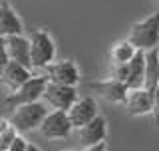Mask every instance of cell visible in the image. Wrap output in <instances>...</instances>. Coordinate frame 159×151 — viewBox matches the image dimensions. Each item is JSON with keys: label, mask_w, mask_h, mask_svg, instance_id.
<instances>
[{"label": "cell", "mask_w": 159, "mask_h": 151, "mask_svg": "<svg viewBox=\"0 0 159 151\" xmlns=\"http://www.w3.org/2000/svg\"><path fill=\"white\" fill-rule=\"evenodd\" d=\"M127 42L139 52H149V50L159 48V12H153L147 18L133 24Z\"/></svg>", "instance_id": "6da1fadb"}, {"label": "cell", "mask_w": 159, "mask_h": 151, "mask_svg": "<svg viewBox=\"0 0 159 151\" xmlns=\"http://www.w3.org/2000/svg\"><path fill=\"white\" fill-rule=\"evenodd\" d=\"M28 46H30V62H32V70L34 68H46L48 64L54 62L56 58V44H54L52 36L42 28L30 30L28 32Z\"/></svg>", "instance_id": "7a4b0ae2"}, {"label": "cell", "mask_w": 159, "mask_h": 151, "mask_svg": "<svg viewBox=\"0 0 159 151\" xmlns=\"http://www.w3.org/2000/svg\"><path fill=\"white\" fill-rule=\"evenodd\" d=\"M48 113V108L42 102L36 103H28V105H20L12 112L10 117V125L16 129L18 133H26V131H34L40 127V123L44 121Z\"/></svg>", "instance_id": "3957f363"}, {"label": "cell", "mask_w": 159, "mask_h": 151, "mask_svg": "<svg viewBox=\"0 0 159 151\" xmlns=\"http://www.w3.org/2000/svg\"><path fill=\"white\" fill-rule=\"evenodd\" d=\"M46 78L44 76H32L26 84H22L14 94H10L6 99H4V105L6 108L16 109L20 105H28V103H36L42 99V94L46 89Z\"/></svg>", "instance_id": "277c9868"}, {"label": "cell", "mask_w": 159, "mask_h": 151, "mask_svg": "<svg viewBox=\"0 0 159 151\" xmlns=\"http://www.w3.org/2000/svg\"><path fill=\"white\" fill-rule=\"evenodd\" d=\"M78 99V89L70 85L46 84V89L42 94V103L46 108H52V112H68Z\"/></svg>", "instance_id": "5b68a950"}, {"label": "cell", "mask_w": 159, "mask_h": 151, "mask_svg": "<svg viewBox=\"0 0 159 151\" xmlns=\"http://www.w3.org/2000/svg\"><path fill=\"white\" fill-rule=\"evenodd\" d=\"M44 78L48 84L76 88L80 82V68L76 66L74 60H60V62H52L44 68Z\"/></svg>", "instance_id": "8992f818"}, {"label": "cell", "mask_w": 159, "mask_h": 151, "mask_svg": "<svg viewBox=\"0 0 159 151\" xmlns=\"http://www.w3.org/2000/svg\"><path fill=\"white\" fill-rule=\"evenodd\" d=\"M38 129L46 139H66L72 133V125L66 112H48Z\"/></svg>", "instance_id": "52a82bcc"}, {"label": "cell", "mask_w": 159, "mask_h": 151, "mask_svg": "<svg viewBox=\"0 0 159 151\" xmlns=\"http://www.w3.org/2000/svg\"><path fill=\"white\" fill-rule=\"evenodd\" d=\"M68 119L72 129H80L86 123H89L93 117L98 115V103L92 95H86V98H78L76 103L68 109Z\"/></svg>", "instance_id": "ba28073f"}, {"label": "cell", "mask_w": 159, "mask_h": 151, "mask_svg": "<svg viewBox=\"0 0 159 151\" xmlns=\"http://www.w3.org/2000/svg\"><path fill=\"white\" fill-rule=\"evenodd\" d=\"M88 89H92L93 94H98L99 98H103L109 103H125L127 98V88L123 84L116 82V80H98V82H89Z\"/></svg>", "instance_id": "9c48e42d"}, {"label": "cell", "mask_w": 159, "mask_h": 151, "mask_svg": "<svg viewBox=\"0 0 159 151\" xmlns=\"http://www.w3.org/2000/svg\"><path fill=\"white\" fill-rule=\"evenodd\" d=\"M4 46H6V56L8 62H14L18 66L26 68L32 72V62H30V46L24 34L20 36H8L4 38Z\"/></svg>", "instance_id": "30bf717a"}, {"label": "cell", "mask_w": 159, "mask_h": 151, "mask_svg": "<svg viewBox=\"0 0 159 151\" xmlns=\"http://www.w3.org/2000/svg\"><path fill=\"white\" fill-rule=\"evenodd\" d=\"M123 108H125L127 117L147 115V113H151V108H153V95H151V92H147L143 88L141 89H129Z\"/></svg>", "instance_id": "8fae6325"}, {"label": "cell", "mask_w": 159, "mask_h": 151, "mask_svg": "<svg viewBox=\"0 0 159 151\" xmlns=\"http://www.w3.org/2000/svg\"><path fill=\"white\" fill-rule=\"evenodd\" d=\"M106 135H107V121L103 115H96L89 123H86L84 127L78 129V137L86 147L89 145H98L106 141Z\"/></svg>", "instance_id": "7c38bea8"}, {"label": "cell", "mask_w": 159, "mask_h": 151, "mask_svg": "<svg viewBox=\"0 0 159 151\" xmlns=\"http://www.w3.org/2000/svg\"><path fill=\"white\" fill-rule=\"evenodd\" d=\"M30 78H32V72H30V70L18 66V64H14V62H8L6 68L0 74V84L6 88L8 94H14L20 85L26 84Z\"/></svg>", "instance_id": "4fadbf2b"}, {"label": "cell", "mask_w": 159, "mask_h": 151, "mask_svg": "<svg viewBox=\"0 0 159 151\" xmlns=\"http://www.w3.org/2000/svg\"><path fill=\"white\" fill-rule=\"evenodd\" d=\"M24 32L22 20L18 18V14L14 12V8L8 2L0 4V38L8 36H20Z\"/></svg>", "instance_id": "5bb4252c"}, {"label": "cell", "mask_w": 159, "mask_h": 151, "mask_svg": "<svg viewBox=\"0 0 159 151\" xmlns=\"http://www.w3.org/2000/svg\"><path fill=\"white\" fill-rule=\"evenodd\" d=\"M159 88V48L145 52V68H143V89L153 92Z\"/></svg>", "instance_id": "9a60e30c"}, {"label": "cell", "mask_w": 159, "mask_h": 151, "mask_svg": "<svg viewBox=\"0 0 159 151\" xmlns=\"http://www.w3.org/2000/svg\"><path fill=\"white\" fill-rule=\"evenodd\" d=\"M143 68H145V52H135L133 60L127 64V80L125 88L129 89H141L143 88Z\"/></svg>", "instance_id": "2e32d148"}, {"label": "cell", "mask_w": 159, "mask_h": 151, "mask_svg": "<svg viewBox=\"0 0 159 151\" xmlns=\"http://www.w3.org/2000/svg\"><path fill=\"white\" fill-rule=\"evenodd\" d=\"M135 52L137 50L127 40H121V42H117L111 48V60H113V64H129L133 60V56H135Z\"/></svg>", "instance_id": "e0dca14e"}, {"label": "cell", "mask_w": 159, "mask_h": 151, "mask_svg": "<svg viewBox=\"0 0 159 151\" xmlns=\"http://www.w3.org/2000/svg\"><path fill=\"white\" fill-rule=\"evenodd\" d=\"M111 80L125 85L127 80V64H111Z\"/></svg>", "instance_id": "ac0fdd59"}, {"label": "cell", "mask_w": 159, "mask_h": 151, "mask_svg": "<svg viewBox=\"0 0 159 151\" xmlns=\"http://www.w3.org/2000/svg\"><path fill=\"white\" fill-rule=\"evenodd\" d=\"M16 135H18V131L12 127V125H10V127H8L4 133H0V149L6 151V149L10 147V143L14 141V137H16Z\"/></svg>", "instance_id": "d6986e66"}, {"label": "cell", "mask_w": 159, "mask_h": 151, "mask_svg": "<svg viewBox=\"0 0 159 151\" xmlns=\"http://www.w3.org/2000/svg\"><path fill=\"white\" fill-rule=\"evenodd\" d=\"M26 145H28L26 139H24L22 135H16V137H14V141L10 143V147L6 151H24V149H26Z\"/></svg>", "instance_id": "ffe728a7"}, {"label": "cell", "mask_w": 159, "mask_h": 151, "mask_svg": "<svg viewBox=\"0 0 159 151\" xmlns=\"http://www.w3.org/2000/svg\"><path fill=\"white\" fill-rule=\"evenodd\" d=\"M151 95H153V108H151V113L155 115V123H157V127H159V88L153 89Z\"/></svg>", "instance_id": "44dd1931"}, {"label": "cell", "mask_w": 159, "mask_h": 151, "mask_svg": "<svg viewBox=\"0 0 159 151\" xmlns=\"http://www.w3.org/2000/svg\"><path fill=\"white\" fill-rule=\"evenodd\" d=\"M8 64V56H6V46H4V38H0V74H2V70L6 68Z\"/></svg>", "instance_id": "7402d4cb"}, {"label": "cell", "mask_w": 159, "mask_h": 151, "mask_svg": "<svg viewBox=\"0 0 159 151\" xmlns=\"http://www.w3.org/2000/svg\"><path fill=\"white\" fill-rule=\"evenodd\" d=\"M82 151H106V141L98 143V145H89V147H84Z\"/></svg>", "instance_id": "603a6c76"}, {"label": "cell", "mask_w": 159, "mask_h": 151, "mask_svg": "<svg viewBox=\"0 0 159 151\" xmlns=\"http://www.w3.org/2000/svg\"><path fill=\"white\" fill-rule=\"evenodd\" d=\"M8 127H10V121H8V119H2V117H0V133H4Z\"/></svg>", "instance_id": "cb8c5ba5"}, {"label": "cell", "mask_w": 159, "mask_h": 151, "mask_svg": "<svg viewBox=\"0 0 159 151\" xmlns=\"http://www.w3.org/2000/svg\"><path fill=\"white\" fill-rule=\"evenodd\" d=\"M24 151H42V149H40L38 145H34V143H28V145H26V149H24Z\"/></svg>", "instance_id": "d4e9b609"}, {"label": "cell", "mask_w": 159, "mask_h": 151, "mask_svg": "<svg viewBox=\"0 0 159 151\" xmlns=\"http://www.w3.org/2000/svg\"><path fill=\"white\" fill-rule=\"evenodd\" d=\"M0 151H2V149H0Z\"/></svg>", "instance_id": "484cf974"}]
</instances>
